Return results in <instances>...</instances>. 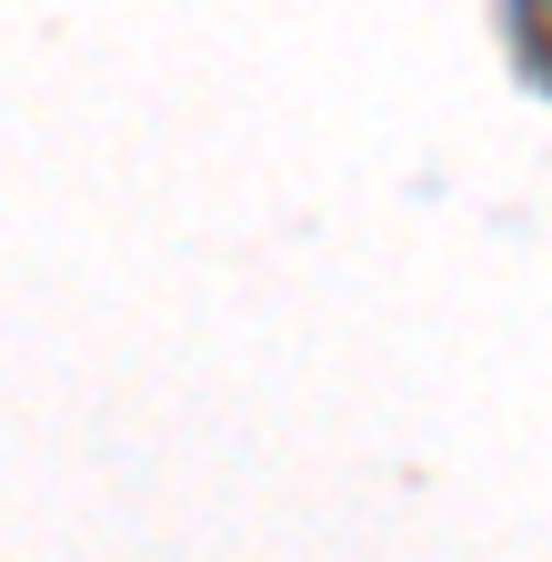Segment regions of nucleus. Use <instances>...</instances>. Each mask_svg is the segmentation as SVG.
I'll return each mask as SVG.
<instances>
[{"label": "nucleus", "instance_id": "f257e3e1", "mask_svg": "<svg viewBox=\"0 0 552 562\" xmlns=\"http://www.w3.org/2000/svg\"><path fill=\"white\" fill-rule=\"evenodd\" d=\"M542 11H552V0H542Z\"/></svg>", "mask_w": 552, "mask_h": 562}]
</instances>
